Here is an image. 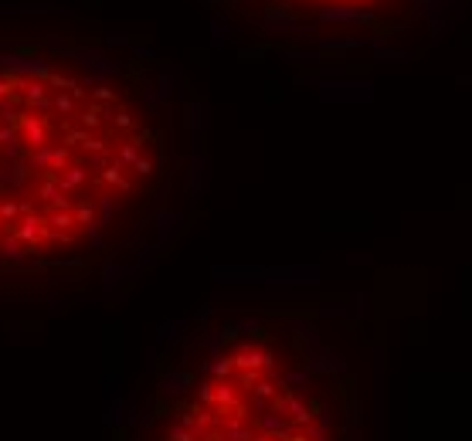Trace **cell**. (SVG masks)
I'll use <instances>...</instances> for the list:
<instances>
[{"label": "cell", "mask_w": 472, "mask_h": 441, "mask_svg": "<svg viewBox=\"0 0 472 441\" xmlns=\"http://www.w3.org/2000/svg\"><path fill=\"white\" fill-rule=\"evenodd\" d=\"M167 143L119 89L0 68V258L58 254L157 187Z\"/></svg>", "instance_id": "6da1fadb"}, {"label": "cell", "mask_w": 472, "mask_h": 441, "mask_svg": "<svg viewBox=\"0 0 472 441\" xmlns=\"http://www.w3.org/2000/svg\"><path fill=\"white\" fill-rule=\"evenodd\" d=\"M357 380L306 315L238 313L197 329L160 387L150 441H353Z\"/></svg>", "instance_id": "7a4b0ae2"}, {"label": "cell", "mask_w": 472, "mask_h": 441, "mask_svg": "<svg viewBox=\"0 0 472 441\" xmlns=\"http://www.w3.org/2000/svg\"><path fill=\"white\" fill-rule=\"evenodd\" d=\"M269 7L283 17L319 21L350 34H421L432 41L462 17L466 0H269Z\"/></svg>", "instance_id": "3957f363"}]
</instances>
